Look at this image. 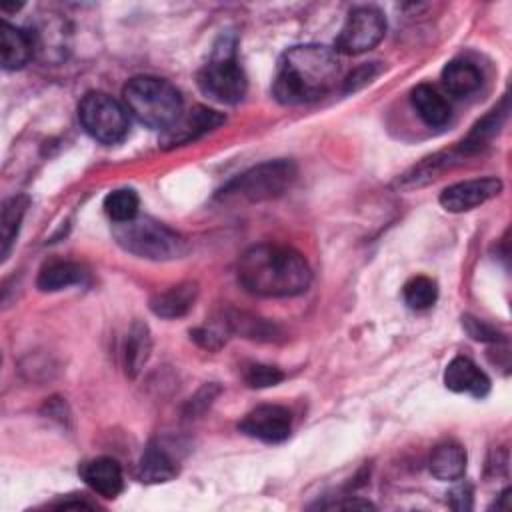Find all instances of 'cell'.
Segmentation results:
<instances>
[{"label": "cell", "instance_id": "obj_10", "mask_svg": "<svg viewBox=\"0 0 512 512\" xmlns=\"http://www.w3.org/2000/svg\"><path fill=\"white\" fill-rule=\"evenodd\" d=\"M500 190H502V180L496 176L472 178V180L456 182L444 188L438 200L442 208L448 212H466L498 196Z\"/></svg>", "mask_w": 512, "mask_h": 512}, {"label": "cell", "instance_id": "obj_27", "mask_svg": "<svg viewBox=\"0 0 512 512\" xmlns=\"http://www.w3.org/2000/svg\"><path fill=\"white\" fill-rule=\"evenodd\" d=\"M380 74V66L378 62H370V64H364L360 68H356L354 72H350L344 80V92H356L360 90L362 86L370 84L376 76Z\"/></svg>", "mask_w": 512, "mask_h": 512}, {"label": "cell", "instance_id": "obj_11", "mask_svg": "<svg viewBox=\"0 0 512 512\" xmlns=\"http://www.w3.org/2000/svg\"><path fill=\"white\" fill-rule=\"evenodd\" d=\"M224 120L226 118L220 112L204 108V106H196L188 114L180 116L170 128H166L162 132L160 142L164 148H176V146L194 142L202 134L212 132L214 128L224 124Z\"/></svg>", "mask_w": 512, "mask_h": 512}, {"label": "cell", "instance_id": "obj_20", "mask_svg": "<svg viewBox=\"0 0 512 512\" xmlns=\"http://www.w3.org/2000/svg\"><path fill=\"white\" fill-rule=\"evenodd\" d=\"M482 74L468 60H452L442 70V84L454 96H468L480 88Z\"/></svg>", "mask_w": 512, "mask_h": 512}, {"label": "cell", "instance_id": "obj_3", "mask_svg": "<svg viewBox=\"0 0 512 512\" xmlns=\"http://www.w3.org/2000/svg\"><path fill=\"white\" fill-rule=\"evenodd\" d=\"M122 96L128 112L148 128L164 132L182 116V96L164 78L136 76L128 80Z\"/></svg>", "mask_w": 512, "mask_h": 512}, {"label": "cell", "instance_id": "obj_26", "mask_svg": "<svg viewBox=\"0 0 512 512\" xmlns=\"http://www.w3.org/2000/svg\"><path fill=\"white\" fill-rule=\"evenodd\" d=\"M282 378H284V374L276 366H268V364H250L244 370V380L250 388L276 386Z\"/></svg>", "mask_w": 512, "mask_h": 512}, {"label": "cell", "instance_id": "obj_5", "mask_svg": "<svg viewBox=\"0 0 512 512\" xmlns=\"http://www.w3.org/2000/svg\"><path fill=\"white\" fill-rule=\"evenodd\" d=\"M196 82L202 94L214 102L238 104L244 98L248 80L238 64L234 42H226V38H222V44L216 46L208 64H204L198 72Z\"/></svg>", "mask_w": 512, "mask_h": 512}, {"label": "cell", "instance_id": "obj_28", "mask_svg": "<svg viewBox=\"0 0 512 512\" xmlns=\"http://www.w3.org/2000/svg\"><path fill=\"white\" fill-rule=\"evenodd\" d=\"M462 328L468 332L470 338L478 340V342H498L502 336L498 334V330H494L490 324L472 318V316H462Z\"/></svg>", "mask_w": 512, "mask_h": 512}, {"label": "cell", "instance_id": "obj_29", "mask_svg": "<svg viewBox=\"0 0 512 512\" xmlns=\"http://www.w3.org/2000/svg\"><path fill=\"white\" fill-rule=\"evenodd\" d=\"M222 328H226V324H222ZM222 328H216V326L206 328V326H204V328L192 330L190 336H192L200 346H204V348H208V350H218V348L224 344V340H226Z\"/></svg>", "mask_w": 512, "mask_h": 512}, {"label": "cell", "instance_id": "obj_8", "mask_svg": "<svg viewBox=\"0 0 512 512\" xmlns=\"http://www.w3.org/2000/svg\"><path fill=\"white\" fill-rule=\"evenodd\" d=\"M384 32V14L374 6H358L348 14L334 42V50L342 54H362L372 50L384 38Z\"/></svg>", "mask_w": 512, "mask_h": 512}, {"label": "cell", "instance_id": "obj_9", "mask_svg": "<svg viewBox=\"0 0 512 512\" xmlns=\"http://www.w3.org/2000/svg\"><path fill=\"white\" fill-rule=\"evenodd\" d=\"M238 430L250 438L262 440L268 444L284 442L292 430V414L284 406L262 404L250 410L242 418V422L238 424Z\"/></svg>", "mask_w": 512, "mask_h": 512}, {"label": "cell", "instance_id": "obj_30", "mask_svg": "<svg viewBox=\"0 0 512 512\" xmlns=\"http://www.w3.org/2000/svg\"><path fill=\"white\" fill-rule=\"evenodd\" d=\"M448 504H450V508H454L458 512L470 510L472 508V488H470V484L454 486L448 494Z\"/></svg>", "mask_w": 512, "mask_h": 512}, {"label": "cell", "instance_id": "obj_18", "mask_svg": "<svg viewBox=\"0 0 512 512\" xmlns=\"http://www.w3.org/2000/svg\"><path fill=\"white\" fill-rule=\"evenodd\" d=\"M178 474V466L174 458L158 444L150 442L138 462V478L146 484H158L168 482Z\"/></svg>", "mask_w": 512, "mask_h": 512}, {"label": "cell", "instance_id": "obj_6", "mask_svg": "<svg viewBox=\"0 0 512 512\" xmlns=\"http://www.w3.org/2000/svg\"><path fill=\"white\" fill-rule=\"evenodd\" d=\"M78 118L84 130L102 144H118L128 134L124 106L106 92H88L78 104Z\"/></svg>", "mask_w": 512, "mask_h": 512}, {"label": "cell", "instance_id": "obj_12", "mask_svg": "<svg viewBox=\"0 0 512 512\" xmlns=\"http://www.w3.org/2000/svg\"><path fill=\"white\" fill-rule=\"evenodd\" d=\"M444 384L452 392L470 394L474 398H484L490 390L488 376L466 356H456L448 362L444 370Z\"/></svg>", "mask_w": 512, "mask_h": 512}, {"label": "cell", "instance_id": "obj_17", "mask_svg": "<svg viewBox=\"0 0 512 512\" xmlns=\"http://www.w3.org/2000/svg\"><path fill=\"white\" fill-rule=\"evenodd\" d=\"M410 102L418 116L424 120V124H428L430 128H440L450 120V104L430 84H418L410 92Z\"/></svg>", "mask_w": 512, "mask_h": 512}, {"label": "cell", "instance_id": "obj_2", "mask_svg": "<svg viewBox=\"0 0 512 512\" xmlns=\"http://www.w3.org/2000/svg\"><path fill=\"white\" fill-rule=\"evenodd\" d=\"M340 72L336 52L320 44L288 48L276 70L272 92L282 104H304L326 96Z\"/></svg>", "mask_w": 512, "mask_h": 512}, {"label": "cell", "instance_id": "obj_16", "mask_svg": "<svg viewBox=\"0 0 512 512\" xmlns=\"http://www.w3.org/2000/svg\"><path fill=\"white\" fill-rule=\"evenodd\" d=\"M430 474L442 482L460 480L466 472V450L452 440H446L430 452Z\"/></svg>", "mask_w": 512, "mask_h": 512}, {"label": "cell", "instance_id": "obj_24", "mask_svg": "<svg viewBox=\"0 0 512 512\" xmlns=\"http://www.w3.org/2000/svg\"><path fill=\"white\" fill-rule=\"evenodd\" d=\"M404 302L412 310H426L430 308L438 298V286L428 276H414L404 284Z\"/></svg>", "mask_w": 512, "mask_h": 512}, {"label": "cell", "instance_id": "obj_13", "mask_svg": "<svg viewBox=\"0 0 512 512\" xmlns=\"http://www.w3.org/2000/svg\"><path fill=\"white\" fill-rule=\"evenodd\" d=\"M82 480L100 496L104 498H116L124 488V476L122 468L114 458H92L80 464L78 468Z\"/></svg>", "mask_w": 512, "mask_h": 512}, {"label": "cell", "instance_id": "obj_15", "mask_svg": "<svg viewBox=\"0 0 512 512\" xmlns=\"http://www.w3.org/2000/svg\"><path fill=\"white\" fill-rule=\"evenodd\" d=\"M0 54L4 70H20L34 54V40L22 28L8 22L0 24Z\"/></svg>", "mask_w": 512, "mask_h": 512}, {"label": "cell", "instance_id": "obj_7", "mask_svg": "<svg viewBox=\"0 0 512 512\" xmlns=\"http://www.w3.org/2000/svg\"><path fill=\"white\" fill-rule=\"evenodd\" d=\"M296 180V164L292 160L262 162L226 186V192H236L250 202H264L282 196Z\"/></svg>", "mask_w": 512, "mask_h": 512}, {"label": "cell", "instance_id": "obj_22", "mask_svg": "<svg viewBox=\"0 0 512 512\" xmlns=\"http://www.w3.org/2000/svg\"><path fill=\"white\" fill-rule=\"evenodd\" d=\"M82 280H84V270L78 264L58 260V262H50L40 270L36 286L44 292H58L68 286L80 284Z\"/></svg>", "mask_w": 512, "mask_h": 512}, {"label": "cell", "instance_id": "obj_23", "mask_svg": "<svg viewBox=\"0 0 512 512\" xmlns=\"http://www.w3.org/2000/svg\"><path fill=\"white\" fill-rule=\"evenodd\" d=\"M138 206H140V200H138V194L132 188L112 190L104 198V212L116 224L136 218L138 216Z\"/></svg>", "mask_w": 512, "mask_h": 512}, {"label": "cell", "instance_id": "obj_1", "mask_svg": "<svg viewBox=\"0 0 512 512\" xmlns=\"http://www.w3.org/2000/svg\"><path fill=\"white\" fill-rule=\"evenodd\" d=\"M238 280L250 294L288 298L310 286L312 270L306 258L290 246L256 244L240 256Z\"/></svg>", "mask_w": 512, "mask_h": 512}, {"label": "cell", "instance_id": "obj_14", "mask_svg": "<svg viewBox=\"0 0 512 512\" xmlns=\"http://www.w3.org/2000/svg\"><path fill=\"white\" fill-rule=\"evenodd\" d=\"M198 298V284L196 282H180L176 286H170L164 292H158L150 298V310L158 318H180L184 316Z\"/></svg>", "mask_w": 512, "mask_h": 512}, {"label": "cell", "instance_id": "obj_4", "mask_svg": "<svg viewBox=\"0 0 512 512\" xmlns=\"http://www.w3.org/2000/svg\"><path fill=\"white\" fill-rule=\"evenodd\" d=\"M112 234L126 252L146 260H172L186 252L182 236L150 216H136L114 224Z\"/></svg>", "mask_w": 512, "mask_h": 512}, {"label": "cell", "instance_id": "obj_19", "mask_svg": "<svg viewBox=\"0 0 512 512\" xmlns=\"http://www.w3.org/2000/svg\"><path fill=\"white\" fill-rule=\"evenodd\" d=\"M150 350L152 338L148 326L144 322H134L124 346V368L130 378H136L140 374V370L150 358Z\"/></svg>", "mask_w": 512, "mask_h": 512}, {"label": "cell", "instance_id": "obj_21", "mask_svg": "<svg viewBox=\"0 0 512 512\" xmlns=\"http://www.w3.org/2000/svg\"><path fill=\"white\" fill-rule=\"evenodd\" d=\"M28 204H30V200L22 194L12 196L2 204V214H0V242H2L0 254H2V260H6L8 254H10V248L16 240V236H18L20 222L26 214Z\"/></svg>", "mask_w": 512, "mask_h": 512}, {"label": "cell", "instance_id": "obj_25", "mask_svg": "<svg viewBox=\"0 0 512 512\" xmlns=\"http://www.w3.org/2000/svg\"><path fill=\"white\" fill-rule=\"evenodd\" d=\"M224 324L228 326V332H240L248 338H258V340H272L276 336V326L268 324L266 320L254 318V316H246L242 312H234L230 314Z\"/></svg>", "mask_w": 512, "mask_h": 512}]
</instances>
